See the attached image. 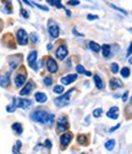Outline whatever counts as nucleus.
Here are the masks:
<instances>
[{
    "label": "nucleus",
    "mask_w": 132,
    "mask_h": 154,
    "mask_svg": "<svg viewBox=\"0 0 132 154\" xmlns=\"http://www.w3.org/2000/svg\"><path fill=\"white\" fill-rule=\"evenodd\" d=\"M54 114H49L48 111L43 110V109H37L31 114V120L34 122H39L43 125H49L51 126L54 122Z\"/></svg>",
    "instance_id": "nucleus-1"
},
{
    "label": "nucleus",
    "mask_w": 132,
    "mask_h": 154,
    "mask_svg": "<svg viewBox=\"0 0 132 154\" xmlns=\"http://www.w3.org/2000/svg\"><path fill=\"white\" fill-rule=\"evenodd\" d=\"M73 91H75V89H70V91H67L66 93H63L60 97L55 98V100H54L55 105L59 106V108H63V106L67 105V104L70 103V97H71V94H72Z\"/></svg>",
    "instance_id": "nucleus-2"
},
{
    "label": "nucleus",
    "mask_w": 132,
    "mask_h": 154,
    "mask_svg": "<svg viewBox=\"0 0 132 154\" xmlns=\"http://www.w3.org/2000/svg\"><path fill=\"white\" fill-rule=\"evenodd\" d=\"M15 109L17 108H22V109H28L32 106V100L29 99H22V98H14L12 99V103Z\"/></svg>",
    "instance_id": "nucleus-3"
},
{
    "label": "nucleus",
    "mask_w": 132,
    "mask_h": 154,
    "mask_svg": "<svg viewBox=\"0 0 132 154\" xmlns=\"http://www.w3.org/2000/svg\"><path fill=\"white\" fill-rule=\"evenodd\" d=\"M16 39H17V43L18 45H27L28 43V34L25 29H18L16 32Z\"/></svg>",
    "instance_id": "nucleus-4"
},
{
    "label": "nucleus",
    "mask_w": 132,
    "mask_h": 154,
    "mask_svg": "<svg viewBox=\"0 0 132 154\" xmlns=\"http://www.w3.org/2000/svg\"><path fill=\"white\" fill-rule=\"evenodd\" d=\"M69 128V122H67V116H65V115H61V116L59 118L58 122H56V130H58V132H65L67 131Z\"/></svg>",
    "instance_id": "nucleus-5"
},
{
    "label": "nucleus",
    "mask_w": 132,
    "mask_h": 154,
    "mask_svg": "<svg viewBox=\"0 0 132 154\" xmlns=\"http://www.w3.org/2000/svg\"><path fill=\"white\" fill-rule=\"evenodd\" d=\"M45 66H47L48 72H50V73H56L58 70H59L58 64H56V61L53 59L51 56H48L45 59Z\"/></svg>",
    "instance_id": "nucleus-6"
},
{
    "label": "nucleus",
    "mask_w": 132,
    "mask_h": 154,
    "mask_svg": "<svg viewBox=\"0 0 132 154\" xmlns=\"http://www.w3.org/2000/svg\"><path fill=\"white\" fill-rule=\"evenodd\" d=\"M37 56H38V53L37 50H32L28 56H27V61H28V65L34 70V71H38V66H37Z\"/></svg>",
    "instance_id": "nucleus-7"
},
{
    "label": "nucleus",
    "mask_w": 132,
    "mask_h": 154,
    "mask_svg": "<svg viewBox=\"0 0 132 154\" xmlns=\"http://www.w3.org/2000/svg\"><path fill=\"white\" fill-rule=\"evenodd\" d=\"M72 138H73V134H72L71 132H66V131H65V132L61 134V137H60V144H61V147H63V148H66V147L71 143Z\"/></svg>",
    "instance_id": "nucleus-8"
},
{
    "label": "nucleus",
    "mask_w": 132,
    "mask_h": 154,
    "mask_svg": "<svg viewBox=\"0 0 132 154\" xmlns=\"http://www.w3.org/2000/svg\"><path fill=\"white\" fill-rule=\"evenodd\" d=\"M26 79H27V73H26V72H20V73H17V75L15 76V80H14L15 86H16L17 88L22 87V86L26 83Z\"/></svg>",
    "instance_id": "nucleus-9"
},
{
    "label": "nucleus",
    "mask_w": 132,
    "mask_h": 154,
    "mask_svg": "<svg viewBox=\"0 0 132 154\" xmlns=\"http://www.w3.org/2000/svg\"><path fill=\"white\" fill-rule=\"evenodd\" d=\"M34 87H35L34 82H32V81L27 82V83L25 85V87L20 91V95H21V97H26V95H28V94L34 89Z\"/></svg>",
    "instance_id": "nucleus-10"
},
{
    "label": "nucleus",
    "mask_w": 132,
    "mask_h": 154,
    "mask_svg": "<svg viewBox=\"0 0 132 154\" xmlns=\"http://www.w3.org/2000/svg\"><path fill=\"white\" fill-rule=\"evenodd\" d=\"M76 80H77V75H76V73H70V75L63 76L61 79H60L61 83H63V85H65V86H69V85H71L72 82H75Z\"/></svg>",
    "instance_id": "nucleus-11"
},
{
    "label": "nucleus",
    "mask_w": 132,
    "mask_h": 154,
    "mask_svg": "<svg viewBox=\"0 0 132 154\" xmlns=\"http://www.w3.org/2000/svg\"><path fill=\"white\" fill-rule=\"evenodd\" d=\"M69 51H67V48L65 45H60L58 49H56L55 51V56H56V59H59V60H64L65 57L67 56Z\"/></svg>",
    "instance_id": "nucleus-12"
},
{
    "label": "nucleus",
    "mask_w": 132,
    "mask_h": 154,
    "mask_svg": "<svg viewBox=\"0 0 132 154\" xmlns=\"http://www.w3.org/2000/svg\"><path fill=\"white\" fill-rule=\"evenodd\" d=\"M48 31H49L50 37H51V38H54V39H56V38H58V37L60 35V28H59V26L56 25V23H50V25H49Z\"/></svg>",
    "instance_id": "nucleus-13"
},
{
    "label": "nucleus",
    "mask_w": 132,
    "mask_h": 154,
    "mask_svg": "<svg viewBox=\"0 0 132 154\" xmlns=\"http://www.w3.org/2000/svg\"><path fill=\"white\" fill-rule=\"evenodd\" d=\"M10 76H11V71L0 75V87H3V88L9 87V85H10Z\"/></svg>",
    "instance_id": "nucleus-14"
},
{
    "label": "nucleus",
    "mask_w": 132,
    "mask_h": 154,
    "mask_svg": "<svg viewBox=\"0 0 132 154\" xmlns=\"http://www.w3.org/2000/svg\"><path fill=\"white\" fill-rule=\"evenodd\" d=\"M106 116H108L109 119L116 120V119L119 118V108H118V106L110 108V110H108V112H106Z\"/></svg>",
    "instance_id": "nucleus-15"
},
{
    "label": "nucleus",
    "mask_w": 132,
    "mask_h": 154,
    "mask_svg": "<svg viewBox=\"0 0 132 154\" xmlns=\"http://www.w3.org/2000/svg\"><path fill=\"white\" fill-rule=\"evenodd\" d=\"M102 54H103V56L105 57V59H108V57H110L111 56V45H109V44H104L103 47H102Z\"/></svg>",
    "instance_id": "nucleus-16"
},
{
    "label": "nucleus",
    "mask_w": 132,
    "mask_h": 154,
    "mask_svg": "<svg viewBox=\"0 0 132 154\" xmlns=\"http://www.w3.org/2000/svg\"><path fill=\"white\" fill-rule=\"evenodd\" d=\"M93 80H94V85H96V87H97L98 89H103V88H104V82H103V80L100 79L99 75H94V76H93Z\"/></svg>",
    "instance_id": "nucleus-17"
},
{
    "label": "nucleus",
    "mask_w": 132,
    "mask_h": 154,
    "mask_svg": "<svg viewBox=\"0 0 132 154\" xmlns=\"http://www.w3.org/2000/svg\"><path fill=\"white\" fill-rule=\"evenodd\" d=\"M34 99L38 102V103H45L48 97H47V94L45 93H42V92H38V93H35L34 94Z\"/></svg>",
    "instance_id": "nucleus-18"
},
{
    "label": "nucleus",
    "mask_w": 132,
    "mask_h": 154,
    "mask_svg": "<svg viewBox=\"0 0 132 154\" xmlns=\"http://www.w3.org/2000/svg\"><path fill=\"white\" fill-rule=\"evenodd\" d=\"M122 86H124V83H122L120 80H118V79H111V80H110V88H111V89L121 88Z\"/></svg>",
    "instance_id": "nucleus-19"
},
{
    "label": "nucleus",
    "mask_w": 132,
    "mask_h": 154,
    "mask_svg": "<svg viewBox=\"0 0 132 154\" xmlns=\"http://www.w3.org/2000/svg\"><path fill=\"white\" fill-rule=\"evenodd\" d=\"M77 142L81 146H87L88 144V136L87 134H78L77 136Z\"/></svg>",
    "instance_id": "nucleus-20"
},
{
    "label": "nucleus",
    "mask_w": 132,
    "mask_h": 154,
    "mask_svg": "<svg viewBox=\"0 0 132 154\" xmlns=\"http://www.w3.org/2000/svg\"><path fill=\"white\" fill-rule=\"evenodd\" d=\"M11 128H12L14 132L17 133V134H21V133L23 132V127H22V125H21L20 122H15V124H12Z\"/></svg>",
    "instance_id": "nucleus-21"
},
{
    "label": "nucleus",
    "mask_w": 132,
    "mask_h": 154,
    "mask_svg": "<svg viewBox=\"0 0 132 154\" xmlns=\"http://www.w3.org/2000/svg\"><path fill=\"white\" fill-rule=\"evenodd\" d=\"M3 11L5 14H12V5H11L10 0H5L4 6H3Z\"/></svg>",
    "instance_id": "nucleus-22"
},
{
    "label": "nucleus",
    "mask_w": 132,
    "mask_h": 154,
    "mask_svg": "<svg viewBox=\"0 0 132 154\" xmlns=\"http://www.w3.org/2000/svg\"><path fill=\"white\" fill-rule=\"evenodd\" d=\"M47 3L50 6H55L58 9H64V6L61 5V0H47Z\"/></svg>",
    "instance_id": "nucleus-23"
},
{
    "label": "nucleus",
    "mask_w": 132,
    "mask_h": 154,
    "mask_svg": "<svg viewBox=\"0 0 132 154\" xmlns=\"http://www.w3.org/2000/svg\"><path fill=\"white\" fill-rule=\"evenodd\" d=\"M89 48H91V50L94 51V53H99L100 49H102V47H100L98 43H96V42H89Z\"/></svg>",
    "instance_id": "nucleus-24"
},
{
    "label": "nucleus",
    "mask_w": 132,
    "mask_h": 154,
    "mask_svg": "<svg viewBox=\"0 0 132 154\" xmlns=\"http://www.w3.org/2000/svg\"><path fill=\"white\" fill-rule=\"evenodd\" d=\"M16 57H17L18 60H22V55H21V54H18V56H17V55H14V59H16ZM18 63H20V61H9V64H10V67H11L12 70H15V69L17 67Z\"/></svg>",
    "instance_id": "nucleus-25"
},
{
    "label": "nucleus",
    "mask_w": 132,
    "mask_h": 154,
    "mask_svg": "<svg viewBox=\"0 0 132 154\" xmlns=\"http://www.w3.org/2000/svg\"><path fill=\"white\" fill-rule=\"evenodd\" d=\"M104 147H105V149H108V150H112V149H114V147H115V140H108V141L105 142Z\"/></svg>",
    "instance_id": "nucleus-26"
},
{
    "label": "nucleus",
    "mask_w": 132,
    "mask_h": 154,
    "mask_svg": "<svg viewBox=\"0 0 132 154\" xmlns=\"http://www.w3.org/2000/svg\"><path fill=\"white\" fill-rule=\"evenodd\" d=\"M76 71H77V73H86L87 76H92V73L89 71H86V69L82 65H80V64L76 66Z\"/></svg>",
    "instance_id": "nucleus-27"
},
{
    "label": "nucleus",
    "mask_w": 132,
    "mask_h": 154,
    "mask_svg": "<svg viewBox=\"0 0 132 154\" xmlns=\"http://www.w3.org/2000/svg\"><path fill=\"white\" fill-rule=\"evenodd\" d=\"M120 73H121V76L124 77V79H127V77H130V75H131V71H130L128 67H122Z\"/></svg>",
    "instance_id": "nucleus-28"
},
{
    "label": "nucleus",
    "mask_w": 132,
    "mask_h": 154,
    "mask_svg": "<svg viewBox=\"0 0 132 154\" xmlns=\"http://www.w3.org/2000/svg\"><path fill=\"white\" fill-rule=\"evenodd\" d=\"M102 114H103V109L102 108H97V109L93 110V116L94 118H100Z\"/></svg>",
    "instance_id": "nucleus-29"
},
{
    "label": "nucleus",
    "mask_w": 132,
    "mask_h": 154,
    "mask_svg": "<svg viewBox=\"0 0 132 154\" xmlns=\"http://www.w3.org/2000/svg\"><path fill=\"white\" fill-rule=\"evenodd\" d=\"M21 146H22L21 141H17L16 144L14 146V148H12V153H20V148H21Z\"/></svg>",
    "instance_id": "nucleus-30"
},
{
    "label": "nucleus",
    "mask_w": 132,
    "mask_h": 154,
    "mask_svg": "<svg viewBox=\"0 0 132 154\" xmlns=\"http://www.w3.org/2000/svg\"><path fill=\"white\" fill-rule=\"evenodd\" d=\"M64 91H65V89H64V87H63V86H55V87H54V89H53V92H54V93H56V94H63V93H64Z\"/></svg>",
    "instance_id": "nucleus-31"
},
{
    "label": "nucleus",
    "mask_w": 132,
    "mask_h": 154,
    "mask_svg": "<svg viewBox=\"0 0 132 154\" xmlns=\"http://www.w3.org/2000/svg\"><path fill=\"white\" fill-rule=\"evenodd\" d=\"M31 41L33 43H38L39 42V37H38V34H37L35 32H32L31 33Z\"/></svg>",
    "instance_id": "nucleus-32"
},
{
    "label": "nucleus",
    "mask_w": 132,
    "mask_h": 154,
    "mask_svg": "<svg viewBox=\"0 0 132 154\" xmlns=\"http://www.w3.org/2000/svg\"><path fill=\"white\" fill-rule=\"evenodd\" d=\"M110 70H111L112 73H118V72H119V65H118L116 63H112V64L110 65Z\"/></svg>",
    "instance_id": "nucleus-33"
},
{
    "label": "nucleus",
    "mask_w": 132,
    "mask_h": 154,
    "mask_svg": "<svg viewBox=\"0 0 132 154\" xmlns=\"http://www.w3.org/2000/svg\"><path fill=\"white\" fill-rule=\"evenodd\" d=\"M109 6H110V8H112V9H114V10H116V11H119L120 14L125 15V16L127 15V12H126V11H125L124 9H120V8H118V6H115V5H112V4H109Z\"/></svg>",
    "instance_id": "nucleus-34"
},
{
    "label": "nucleus",
    "mask_w": 132,
    "mask_h": 154,
    "mask_svg": "<svg viewBox=\"0 0 132 154\" xmlns=\"http://www.w3.org/2000/svg\"><path fill=\"white\" fill-rule=\"evenodd\" d=\"M44 85H45V86H51V85H53V79H51L50 76L44 77Z\"/></svg>",
    "instance_id": "nucleus-35"
},
{
    "label": "nucleus",
    "mask_w": 132,
    "mask_h": 154,
    "mask_svg": "<svg viewBox=\"0 0 132 154\" xmlns=\"http://www.w3.org/2000/svg\"><path fill=\"white\" fill-rule=\"evenodd\" d=\"M67 5H69V6H76V5H80V0H69V2H67Z\"/></svg>",
    "instance_id": "nucleus-36"
},
{
    "label": "nucleus",
    "mask_w": 132,
    "mask_h": 154,
    "mask_svg": "<svg viewBox=\"0 0 132 154\" xmlns=\"http://www.w3.org/2000/svg\"><path fill=\"white\" fill-rule=\"evenodd\" d=\"M21 16L25 17V18H28V17H29V14H28L27 10H25L23 8H21Z\"/></svg>",
    "instance_id": "nucleus-37"
},
{
    "label": "nucleus",
    "mask_w": 132,
    "mask_h": 154,
    "mask_svg": "<svg viewBox=\"0 0 132 154\" xmlns=\"http://www.w3.org/2000/svg\"><path fill=\"white\" fill-rule=\"evenodd\" d=\"M87 20H88V21H93V20H98V16H97V15H88V16H87Z\"/></svg>",
    "instance_id": "nucleus-38"
},
{
    "label": "nucleus",
    "mask_w": 132,
    "mask_h": 154,
    "mask_svg": "<svg viewBox=\"0 0 132 154\" xmlns=\"http://www.w3.org/2000/svg\"><path fill=\"white\" fill-rule=\"evenodd\" d=\"M44 146H45L48 149H51V142H50L49 140H45V142H44Z\"/></svg>",
    "instance_id": "nucleus-39"
},
{
    "label": "nucleus",
    "mask_w": 132,
    "mask_h": 154,
    "mask_svg": "<svg viewBox=\"0 0 132 154\" xmlns=\"http://www.w3.org/2000/svg\"><path fill=\"white\" fill-rule=\"evenodd\" d=\"M126 55H127V56L132 55V42H131V44H130V47H128V49H127V51H126Z\"/></svg>",
    "instance_id": "nucleus-40"
},
{
    "label": "nucleus",
    "mask_w": 132,
    "mask_h": 154,
    "mask_svg": "<svg viewBox=\"0 0 132 154\" xmlns=\"http://www.w3.org/2000/svg\"><path fill=\"white\" fill-rule=\"evenodd\" d=\"M72 33H73V34H76V35H78V37H84V34H82V33L77 32V29H76V28H73V29H72Z\"/></svg>",
    "instance_id": "nucleus-41"
},
{
    "label": "nucleus",
    "mask_w": 132,
    "mask_h": 154,
    "mask_svg": "<svg viewBox=\"0 0 132 154\" xmlns=\"http://www.w3.org/2000/svg\"><path fill=\"white\" fill-rule=\"evenodd\" d=\"M119 127H120V124H118V125H116V126H114V127H111V128L109 130V132H110V133H111V132H114V131H116Z\"/></svg>",
    "instance_id": "nucleus-42"
},
{
    "label": "nucleus",
    "mask_w": 132,
    "mask_h": 154,
    "mask_svg": "<svg viewBox=\"0 0 132 154\" xmlns=\"http://www.w3.org/2000/svg\"><path fill=\"white\" fill-rule=\"evenodd\" d=\"M127 97H128V92H125L124 95H122V102H126L127 100Z\"/></svg>",
    "instance_id": "nucleus-43"
},
{
    "label": "nucleus",
    "mask_w": 132,
    "mask_h": 154,
    "mask_svg": "<svg viewBox=\"0 0 132 154\" xmlns=\"http://www.w3.org/2000/svg\"><path fill=\"white\" fill-rule=\"evenodd\" d=\"M22 2H23V3H26V4H27V5H29V6H33V4H32L31 2H28V0H22Z\"/></svg>",
    "instance_id": "nucleus-44"
},
{
    "label": "nucleus",
    "mask_w": 132,
    "mask_h": 154,
    "mask_svg": "<svg viewBox=\"0 0 132 154\" xmlns=\"http://www.w3.org/2000/svg\"><path fill=\"white\" fill-rule=\"evenodd\" d=\"M3 27H4V23H3V21H2V20H0V32H2Z\"/></svg>",
    "instance_id": "nucleus-45"
},
{
    "label": "nucleus",
    "mask_w": 132,
    "mask_h": 154,
    "mask_svg": "<svg viewBox=\"0 0 132 154\" xmlns=\"http://www.w3.org/2000/svg\"><path fill=\"white\" fill-rule=\"evenodd\" d=\"M65 12H66V15H67L69 17L71 16V11H69V10H65Z\"/></svg>",
    "instance_id": "nucleus-46"
},
{
    "label": "nucleus",
    "mask_w": 132,
    "mask_h": 154,
    "mask_svg": "<svg viewBox=\"0 0 132 154\" xmlns=\"http://www.w3.org/2000/svg\"><path fill=\"white\" fill-rule=\"evenodd\" d=\"M128 63H130V64L132 65V56H131V55H130V59H128Z\"/></svg>",
    "instance_id": "nucleus-47"
},
{
    "label": "nucleus",
    "mask_w": 132,
    "mask_h": 154,
    "mask_svg": "<svg viewBox=\"0 0 132 154\" xmlns=\"http://www.w3.org/2000/svg\"><path fill=\"white\" fill-rule=\"evenodd\" d=\"M51 48H53V45H51V44H48V50H50Z\"/></svg>",
    "instance_id": "nucleus-48"
},
{
    "label": "nucleus",
    "mask_w": 132,
    "mask_h": 154,
    "mask_svg": "<svg viewBox=\"0 0 132 154\" xmlns=\"http://www.w3.org/2000/svg\"><path fill=\"white\" fill-rule=\"evenodd\" d=\"M128 31H130V32H131V33H132V28H128Z\"/></svg>",
    "instance_id": "nucleus-49"
},
{
    "label": "nucleus",
    "mask_w": 132,
    "mask_h": 154,
    "mask_svg": "<svg viewBox=\"0 0 132 154\" xmlns=\"http://www.w3.org/2000/svg\"><path fill=\"white\" fill-rule=\"evenodd\" d=\"M131 104H132V98H131Z\"/></svg>",
    "instance_id": "nucleus-50"
}]
</instances>
